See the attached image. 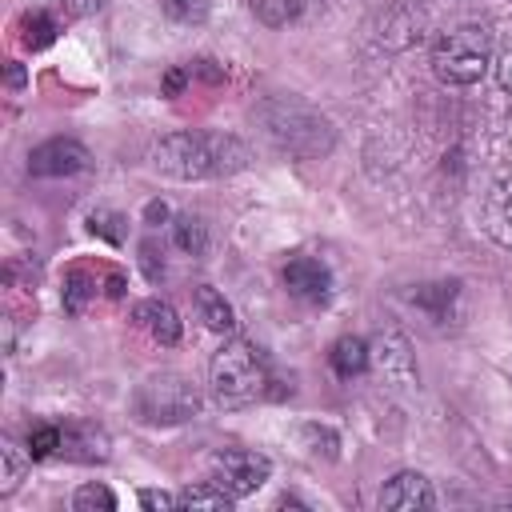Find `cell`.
Here are the masks:
<instances>
[{
    "instance_id": "11",
    "label": "cell",
    "mask_w": 512,
    "mask_h": 512,
    "mask_svg": "<svg viewBox=\"0 0 512 512\" xmlns=\"http://www.w3.org/2000/svg\"><path fill=\"white\" fill-rule=\"evenodd\" d=\"M132 320H136L156 344H176V340H180V316H176V308H172L168 300H144V304H136Z\"/></svg>"
},
{
    "instance_id": "25",
    "label": "cell",
    "mask_w": 512,
    "mask_h": 512,
    "mask_svg": "<svg viewBox=\"0 0 512 512\" xmlns=\"http://www.w3.org/2000/svg\"><path fill=\"white\" fill-rule=\"evenodd\" d=\"M56 4H60L64 16H92V12L104 8V0H56Z\"/></svg>"
},
{
    "instance_id": "18",
    "label": "cell",
    "mask_w": 512,
    "mask_h": 512,
    "mask_svg": "<svg viewBox=\"0 0 512 512\" xmlns=\"http://www.w3.org/2000/svg\"><path fill=\"white\" fill-rule=\"evenodd\" d=\"M96 296V276H88L84 268H72L64 280V308L68 312H84V304Z\"/></svg>"
},
{
    "instance_id": "9",
    "label": "cell",
    "mask_w": 512,
    "mask_h": 512,
    "mask_svg": "<svg viewBox=\"0 0 512 512\" xmlns=\"http://www.w3.org/2000/svg\"><path fill=\"white\" fill-rule=\"evenodd\" d=\"M484 232L500 248H512V168L500 172L484 196Z\"/></svg>"
},
{
    "instance_id": "8",
    "label": "cell",
    "mask_w": 512,
    "mask_h": 512,
    "mask_svg": "<svg viewBox=\"0 0 512 512\" xmlns=\"http://www.w3.org/2000/svg\"><path fill=\"white\" fill-rule=\"evenodd\" d=\"M280 280H284V288H288L296 300H308V304H320V300H328V292H332V272H328L316 256H292V260L284 264Z\"/></svg>"
},
{
    "instance_id": "17",
    "label": "cell",
    "mask_w": 512,
    "mask_h": 512,
    "mask_svg": "<svg viewBox=\"0 0 512 512\" xmlns=\"http://www.w3.org/2000/svg\"><path fill=\"white\" fill-rule=\"evenodd\" d=\"M232 492H224L216 480H208V484H192V488H184L180 492V508H232Z\"/></svg>"
},
{
    "instance_id": "3",
    "label": "cell",
    "mask_w": 512,
    "mask_h": 512,
    "mask_svg": "<svg viewBox=\"0 0 512 512\" xmlns=\"http://www.w3.org/2000/svg\"><path fill=\"white\" fill-rule=\"evenodd\" d=\"M492 64V32L484 24H460L432 44V72L448 88H472Z\"/></svg>"
},
{
    "instance_id": "24",
    "label": "cell",
    "mask_w": 512,
    "mask_h": 512,
    "mask_svg": "<svg viewBox=\"0 0 512 512\" xmlns=\"http://www.w3.org/2000/svg\"><path fill=\"white\" fill-rule=\"evenodd\" d=\"M140 504H144V508H180V496H172V492H156V488H144V492H140Z\"/></svg>"
},
{
    "instance_id": "26",
    "label": "cell",
    "mask_w": 512,
    "mask_h": 512,
    "mask_svg": "<svg viewBox=\"0 0 512 512\" xmlns=\"http://www.w3.org/2000/svg\"><path fill=\"white\" fill-rule=\"evenodd\" d=\"M496 80H500V88L504 92H512V44L504 48V56L496 60Z\"/></svg>"
},
{
    "instance_id": "19",
    "label": "cell",
    "mask_w": 512,
    "mask_h": 512,
    "mask_svg": "<svg viewBox=\"0 0 512 512\" xmlns=\"http://www.w3.org/2000/svg\"><path fill=\"white\" fill-rule=\"evenodd\" d=\"M72 508H76V512H112V508H116V496H112V488H108V484L88 480V484H80V488H76Z\"/></svg>"
},
{
    "instance_id": "20",
    "label": "cell",
    "mask_w": 512,
    "mask_h": 512,
    "mask_svg": "<svg viewBox=\"0 0 512 512\" xmlns=\"http://www.w3.org/2000/svg\"><path fill=\"white\" fill-rule=\"evenodd\" d=\"M0 460H4V472H0V496H8L16 484H20V476H24V456H20V448L4 436V444H0Z\"/></svg>"
},
{
    "instance_id": "13",
    "label": "cell",
    "mask_w": 512,
    "mask_h": 512,
    "mask_svg": "<svg viewBox=\"0 0 512 512\" xmlns=\"http://www.w3.org/2000/svg\"><path fill=\"white\" fill-rule=\"evenodd\" d=\"M196 312H200L204 328H212V332H232V328H236L232 304H228L212 284H200V288H196Z\"/></svg>"
},
{
    "instance_id": "10",
    "label": "cell",
    "mask_w": 512,
    "mask_h": 512,
    "mask_svg": "<svg viewBox=\"0 0 512 512\" xmlns=\"http://www.w3.org/2000/svg\"><path fill=\"white\" fill-rule=\"evenodd\" d=\"M436 492L420 472H396L384 488H380V508L392 512H416V508H432Z\"/></svg>"
},
{
    "instance_id": "5",
    "label": "cell",
    "mask_w": 512,
    "mask_h": 512,
    "mask_svg": "<svg viewBox=\"0 0 512 512\" xmlns=\"http://www.w3.org/2000/svg\"><path fill=\"white\" fill-rule=\"evenodd\" d=\"M268 132H272L292 156H304L300 136H308L316 152H328V148H332V128H328V120L316 116V112H308V108H300V104H276L272 116H268Z\"/></svg>"
},
{
    "instance_id": "6",
    "label": "cell",
    "mask_w": 512,
    "mask_h": 512,
    "mask_svg": "<svg viewBox=\"0 0 512 512\" xmlns=\"http://www.w3.org/2000/svg\"><path fill=\"white\" fill-rule=\"evenodd\" d=\"M268 476H272L268 456H260V452H252V448H220V452L212 456V480H216L224 492H232L236 500H240V496H252Z\"/></svg>"
},
{
    "instance_id": "23",
    "label": "cell",
    "mask_w": 512,
    "mask_h": 512,
    "mask_svg": "<svg viewBox=\"0 0 512 512\" xmlns=\"http://www.w3.org/2000/svg\"><path fill=\"white\" fill-rule=\"evenodd\" d=\"M164 12L180 24H196V20H204L208 0H164Z\"/></svg>"
},
{
    "instance_id": "15",
    "label": "cell",
    "mask_w": 512,
    "mask_h": 512,
    "mask_svg": "<svg viewBox=\"0 0 512 512\" xmlns=\"http://www.w3.org/2000/svg\"><path fill=\"white\" fill-rule=\"evenodd\" d=\"M172 240H176V248L180 252H188V256H204L208 252V224L200 220V216H176L172 220Z\"/></svg>"
},
{
    "instance_id": "12",
    "label": "cell",
    "mask_w": 512,
    "mask_h": 512,
    "mask_svg": "<svg viewBox=\"0 0 512 512\" xmlns=\"http://www.w3.org/2000/svg\"><path fill=\"white\" fill-rule=\"evenodd\" d=\"M368 360H372V352H368V344H364L360 336H340V340L328 348V364H332V372H336L340 380L360 376V372L368 368Z\"/></svg>"
},
{
    "instance_id": "22",
    "label": "cell",
    "mask_w": 512,
    "mask_h": 512,
    "mask_svg": "<svg viewBox=\"0 0 512 512\" xmlns=\"http://www.w3.org/2000/svg\"><path fill=\"white\" fill-rule=\"evenodd\" d=\"M456 300V284H424L420 292H416V304L420 308H428L436 320L448 312V304Z\"/></svg>"
},
{
    "instance_id": "21",
    "label": "cell",
    "mask_w": 512,
    "mask_h": 512,
    "mask_svg": "<svg viewBox=\"0 0 512 512\" xmlns=\"http://www.w3.org/2000/svg\"><path fill=\"white\" fill-rule=\"evenodd\" d=\"M60 444H64V432L52 428V424H36V428L28 432V456H32V460H44V456L60 452Z\"/></svg>"
},
{
    "instance_id": "29",
    "label": "cell",
    "mask_w": 512,
    "mask_h": 512,
    "mask_svg": "<svg viewBox=\"0 0 512 512\" xmlns=\"http://www.w3.org/2000/svg\"><path fill=\"white\" fill-rule=\"evenodd\" d=\"M8 84H12V88H20V84H24V72H20V64H16V60L8 64Z\"/></svg>"
},
{
    "instance_id": "1",
    "label": "cell",
    "mask_w": 512,
    "mask_h": 512,
    "mask_svg": "<svg viewBox=\"0 0 512 512\" xmlns=\"http://www.w3.org/2000/svg\"><path fill=\"white\" fill-rule=\"evenodd\" d=\"M156 172L172 180H216L232 176L248 164V144L228 132H204V128H184L164 136L152 148Z\"/></svg>"
},
{
    "instance_id": "28",
    "label": "cell",
    "mask_w": 512,
    "mask_h": 512,
    "mask_svg": "<svg viewBox=\"0 0 512 512\" xmlns=\"http://www.w3.org/2000/svg\"><path fill=\"white\" fill-rule=\"evenodd\" d=\"M144 216H148V224H160V220H164V216H168V208H164V204H156V200H152V204H148V212H144Z\"/></svg>"
},
{
    "instance_id": "16",
    "label": "cell",
    "mask_w": 512,
    "mask_h": 512,
    "mask_svg": "<svg viewBox=\"0 0 512 512\" xmlns=\"http://www.w3.org/2000/svg\"><path fill=\"white\" fill-rule=\"evenodd\" d=\"M304 4H308V0H252V12H256L260 24H268V28H284V24L300 20Z\"/></svg>"
},
{
    "instance_id": "2",
    "label": "cell",
    "mask_w": 512,
    "mask_h": 512,
    "mask_svg": "<svg viewBox=\"0 0 512 512\" xmlns=\"http://www.w3.org/2000/svg\"><path fill=\"white\" fill-rule=\"evenodd\" d=\"M272 384L276 380H272V364H268L264 348L244 340V336H232L212 356L208 388H212L220 408H248L256 400H264V396H276Z\"/></svg>"
},
{
    "instance_id": "27",
    "label": "cell",
    "mask_w": 512,
    "mask_h": 512,
    "mask_svg": "<svg viewBox=\"0 0 512 512\" xmlns=\"http://www.w3.org/2000/svg\"><path fill=\"white\" fill-rule=\"evenodd\" d=\"M164 88H168V92H180V88H184V72H180V68L168 72V76H164Z\"/></svg>"
},
{
    "instance_id": "14",
    "label": "cell",
    "mask_w": 512,
    "mask_h": 512,
    "mask_svg": "<svg viewBox=\"0 0 512 512\" xmlns=\"http://www.w3.org/2000/svg\"><path fill=\"white\" fill-rule=\"evenodd\" d=\"M56 32H60V20H56L52 12H44V8L24 12V20H20V44H24L28 52L48 48V44L56 40Z\"/></svg>"
},
{
    "instance_id": "7",
    "label": "cell",
    "mask_w": 512,
    "mask_h": 512,
    "mask_svg": "<svg viewBox=\"0 0 512 512\" xmlns=\"http://www.w3.org/2000/svg\"><path fill=\"white\" fill-rule=\"evenodd\" d=\"M84 168H88V148L80 140H64V136L32 148V156H28L32 176H76Z\"/></svg>"
},
{
    "instance_id": "4",
    "label": "cell",
    "mask_w": 512,
    "mask_h": 512,
    "mask_svg": "<svg viewBox=\"0 0 512 512\" xmlns=\"http://www.w3.org/2000/svg\"><path fill=\"white\" fill-rule=\"evenodd\" d=\"M132 408L144 424H180V420H192L200 412V392L188 376L160 372V376H148L136 388Z\"/></svg>"
}]
</instances>
